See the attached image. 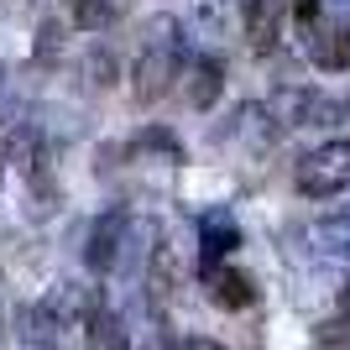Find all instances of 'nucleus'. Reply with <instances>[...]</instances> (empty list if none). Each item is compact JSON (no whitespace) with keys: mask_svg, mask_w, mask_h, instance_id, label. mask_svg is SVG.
<instances>
[{"mask_svg":"<svg viewBox=\"0 0 350 350\" xmlns=\"http://www.w3.org/2000/svg\"><path fill=\"white\" fill-rule=\"evenodd\" d=\"M84 79L94 89H100V84H116V53H110V47H94V53L84 58Z\"/></svg>","mask_w":350,"mask_h":350,"instance_id":"obj_12","label":"nucleus"},{"mask_svg":"<svg viewBox=\"0 0 350 350\" xmlns=\"http://www.w3.org/2000/svg\"><path fill=\"white\" fill-rule=\"evenodd\" d=\"M267 116L282 131H314V126H340L345 120V105L335 94H324L319 84H282L272 89L267 100Z\"/></svg>","mask_w":350,"mask_h":350,"instance_id":"obj_2","label":"nucleus"},{"mask_svg":"<svg viewBox=\"0 0 350 350\" xmlns=\"http://www.w3.org/2000/svg\"><path fill=\"white\" fill-rule=\"evenodd\" d=\"M308 58L319 63V68H350V21L345 27H319L314 31Z\"/></svg>","mask_w":350,"mask_h":350,"instance_id":"obj_9","label":"nucleus"},{"mask_svg":"<svg viewBox=\"0 0 350 350\" xmlns=\"http://www.w3.org/2000/svg\"><path fill=\"white\" fill-rule=\"evenodd\" d=\"M126 230H131V215H126V209H110V215L94 219V230H89V251H84L89 272H110V267L120 262Z\"/></svg>","mask_w":350,"mask_h":350,"instance_id":"obj_4","label":"nucleus"},{"mask_svg":"<svg viewBox=\"0 0 350 350\" xmlns=\"http://www.w3.org/2000/svg\"><path fill=\"white\" fill-rule=\"evenodd\" d=\"M183 79H189V105L193 110H209V105L219 100V89H225V73H219L215 58H189Z\"/></svg>","mask_w":350,"mask_h":350,"instance_id":"obj_8","label":"nucleus"},{"mask_svg":"<svg viewBox=\"0 0 350 350\" xmlns=\"http://www.w3.org/2000/svg\"><path fill=\"white\" fill-rule=\"evenodd\" d=\"M282 11H288V0H246V37H251L256 53H272V47H278Z\"/></svg>","mask_w":350,"mask_h":350,"instance_id":"obj_6","label":"nucleus"},{"mask_svg":"<svg viewBox=\"0 0 350 350\" xmlns=\"http://www.w3.org/2000/svg\"><path fill=\"white\" fill-rule=\"evenodd\" d=\"M199 241H204V267H215V262H225V256L241 246V225H235L225 209H215V215L199 219Z\"/></svg>","mask_w":350,"mask_h":350,"instance_id":"obj_7","label":"nucleus"},{"mask_svg":"<svg viewBox=\"0 0 350 350\" xmlns=\"http://www.w3.org/2000/svg\"><path fill=\"white\" fill-rule=\"evenodd\" d=\"M0 178H5V167H0Z\"/></svg>","mask_w":350,"mask_h":350,"instance_id":"obj_14","label":"nucleus"},{"mask_svg":"<svg viewBox=\"0 0 350 350\" xmlns=\"http://www.w3.org/2000/svg\"><path fill=\"white\" fill-rule=\"evenodd\" d=\"M189 68V47H183V27H178L173 16H157L152 27H146V42L136 53V68H131V94L136 105H152L162 100L173 79H183Z\"/></svg>","mask_w":350,"mask_h":350,"instance_id":"obj_1","label":"nucleus"},{"mask_svg":"<svg viewBox=\"0 0 350 350\" xmlns=\"http://www.w3.org/2000/svg\"><path fill=\"white\" fill-rule=\"evenodd\" d=\"M314 241H319L324 256L350 262V209H345V215H324L319 225H314Z\"/></svg>","mask_w":350,"mask_h":350,"instance_id":"obj_10","label":"nucleus"},{"mask_svg":"<svg viewBox=\"0 0 350 350\" xmlns=\"http://www.w3.org/2000/svg\"><path fill=\"white\" fill-rule=\"evenodd\" d=\"M162 350H225L219 340H204V335H178V340H167Z\"/></svg>","mask_w":350,"mask_h":350,"instance_id":"obj_13","label":"nucleus"},{"mask_svg":"<svg viewBox=\"0 0 350 350\" xmlns=\"http://www.w3.org/2000/svg\"><path fill=\"white\" fill-rule=\"evenodd\" d=\"M68 16H73V27L100 31V27H110L116 5H110V0H68Z\"/></svg>","mask_w":350,"mask_h":350,"instance_id":"obj_11","label":"nucleus"},{"mask_svg":"<svg viewBox=\"0 0 350 350\" xmlns=\"http://www.w3.org/2000/svg\"><path fill=\"white\" fill-rule=\"evenodd\" d=\"M204 293H209V304H219V308H251L256 304V282L241 272V267H230V262H215V267H204Z\"/></svg>","mask_w":350,"mask_h":350,"instance_id":"obj_5","label":"nucleus"},{"mask_svg":"<svg viewBox=\"0 0 350 350\" xmlns=\"http://www.w3.org/2000/svg\"><path fill=\"white\" fill-rule=\"evenodd\" d=\"M293 183L304 199H340L350 193V136H335V142H319L314 152L298 157L293 167Z\"/></svg>","mask_w":350,"mask_h":350,"instance_id":"obj_3","label":"nucleus"}]
</instances>
